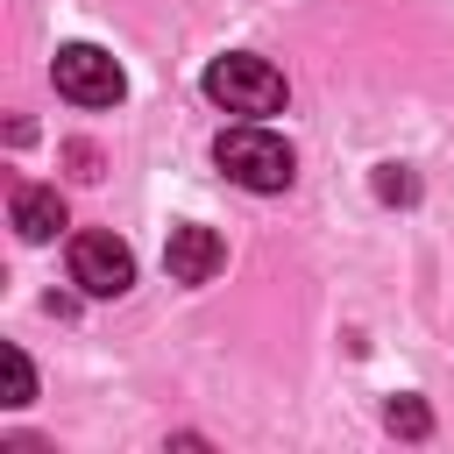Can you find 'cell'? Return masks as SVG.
I'll return each mask as SVG.
<instances>
[{"label":"cell","instance_id":"6da1fadb","mask_svg":"<svg viewBox=\"0 0 454 454\" xmlns=\"http://www.w3.org/2000/svg\"><path fill=\"white\" fill-rule=\"evenodd\" d=\"M213 163L234 177V184H248V192H284L291 177H298V156H291V142H277L270 128H255V121H241V128H220V142H213Z\"/></svg>","mask_w":454,"mask_h":454},{"label":"cell","instance_id":"7a4b0ae2","mask_svg":"<svg viewBox=\"0 0 454 454\" xmlns=\"http://www.w3.org/2000/svg\"><path fill=\"white\" fill-rule=\"evenodd\" d=\"M206 99H213V106H227V114L262 121V114H277V106H284V71H277L270 57H248V50L213 57V64H206Z\"/></svg>","mask_w":454,"mask_h":454},{"label":"cell","instance_id":"3957f363","mask_svg":"<svg viewBox=\"0 0 454 454\" xmlns=\"http://www.w3.org/2000/svg\"><path fill=\"white\" fill-rule=\"evenodd\" d=\"M50 78H57V92H64L71 106H114V99L128 92L121 64H114L99 43H64V50L50 57Z\"/></svg>","mask_w":454,"mask_h":454},{"label":"cell","instance_id":"277c9868","mask_svg":"<svg viewBox=\"0 0 454 454\" xmlns=\"http://www.w3.org/2000/svg\"><path fill=\"white\" fill-rule=\"evenodd\" d=\"M71 284L78 291H92V298H121L128 284H135V255H128V241L121 234H71Z\"/></svg>","mask_w":454,"mask_h":454},{"label":"cell","instance_id":"5b68a950","mask_svg":"<svg viewBox=\"0 0 454 454\" xmlns=\"http://www.w3.org/2000/svg\"><path fill=\"white\" fill-rule=\"evenodd\" d=\"M220 262H227V241H220L213 227H199V220L170 227V241H163V270H170L177 284H213Z\"/></svg>","mask_w":454,"mask_h":454},{"label":"cell","instance_id":"8992f818","mask_svg":"<svg viewBox=\"0 0 454 454\" xmlns=\"http://www.w3.org/2000/svg\"><path fill=\"white\" fill-rule=\"evenodd\" d=\"M64 227V199L50 184H14V234L21 241H50Z\"/></svg>","mask_w":454,"mask_h":454},{"label":"cell","instance_id":"52a82bcc","mask_svg":"<svg viewBox=\"0 0 454 454\" xmlns=\"http://www.w3.org/2000/svg\"><path fill=\"white\" fill-rule=\"evenodd\" d=\"M383 426L404 433V440H426V433H433V411H426L419 397H390V404H383Z\"/></svg>","mask_w":454,"mask_h":454},{"label":"cell","instance_id":"ba28073f","mask_svg":"<svg viewBox=\"0 0 454 454\" xmlns=\"http://www.w3.org/2000/svg\"><path fill=\"white\" fill-rule=\"evenodd\" d=\"M28 397H35V369L21 348H7V404H28Z\"/></svg>","mask_w":454,"mask_h":454},{"label":"cell","instance_id":"9c48e42d","mask_svg":"<svg viewBox=\"0 0 454 454\" xmlns=\"http://www.w3.org/2000/svg\"><path fill=\"white\" fill-rule=\"evenodd\" d=\"M376 199H397V206H404V199H419V177L397 170V163H383V170H376Z\"/></svg>","mask_w":454,"mask_h":454},{"label":"cell","instance_id":"30bf717a","mask_svg":"<svg viewBox=\"0 0 454 454\" xmlns=\"http://www.w3.org/2000/svg\"><path fill=\"white\" fill-rule=\"evenodd\" d=\"M64 156H71V170H78V177H99V149H85V142H71Z\"/></svg>","mask_w":454,"mask_h":454}]
</instances>
